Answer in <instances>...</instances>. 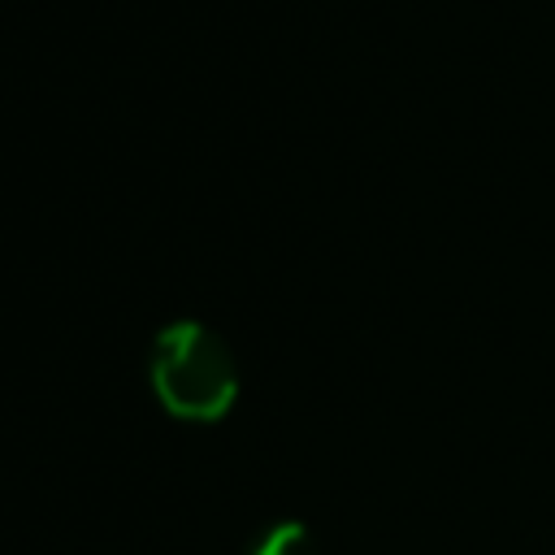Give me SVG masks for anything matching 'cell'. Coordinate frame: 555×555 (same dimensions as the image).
<instances>
[{"instance_id": "cell-1", "label": "cell", "mask_w": 555, "mask_h": 555, "mask_svg": "<svg viewBox=\"0 0 555 555\" xmlns=\"http://www.w3.org/2000/svg\"><path fill=\"white\" fill-rule=\"evenodd\" d=\"M147 382L169 416L195 425L221 421L243 386L234 347L195 317H178L156 330L147 351Z\"/></svg>"}, {"instance_id": "cell-2", "label": "cell", "mask_w": 555, "mask_h": 555, "mask_svg": "<svg viewBox=\"0 0 555 555\" xmlns=\"http://www.w3.org/2000/svg\"><path fill=\"white\" fill-rule=\"evenodd\" d=\"M247 555H317V538L304 520H278L251 542Z\"/></svg>"}]
</instances>
